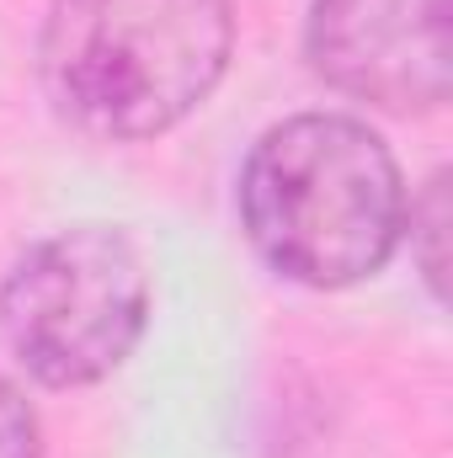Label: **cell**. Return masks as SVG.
Returning a JSON list of instances; mask_svg holds the SVG:
<instances>
[{
	"instance_id": "2",
	"label": "cell",
	"mask_w": 453,
	"mask_h": 458,
	"mask_svg": "<svg viewBox=\"0 0 453 458\" xmlns=\"http://www.w3.org/2000/svg\"><path fill=\"white\" fill-rule=\"evenodd\" d=\"M229 0H54L43 21V86L97 139H155L225 81Z\"/></svg>"
},
{
	"instance_id": "4",
	"label": "cell",
	"mask_w": 453,
	"mask_h": 458,
	"mask_svg": "<svg viewBox=\"0 0 453 458\" xmlns=\"http://www.w3.org/2000/svg\"><path fill=\"white\" fill-rule=\"evenodd\" d=\"M310 64L337 91L427 113L449 97V0H315Z\"/></svg>"
},
{
	"instance_id": "3",
	"label": "cell",
	"mask_w": 453,
	"mask_h": 458,
	"mask_svg": "<svg viewBox=\"0 0 453 458\" xmlns=\"http://www.w3.org/2000/svg\"><path fill=\"white\" fill-rule=\"evenodd\" d=\"M150 320V277L123 229L75 225L38 240L0 288V326L48 389H81L123 368Z\"/></svg>"
},
{
	"instance_id": "5",
	"label": "cell",
	"mask_w": 453,
	"mask_h": 458,
	"mask_svg": "<svg viewBox=\"0 0 453 458\" xmlns=\"http://www.w3.org/2000/svg\"><path fill=\"white\" fill-rule=\"evenodd\" d=\"M0 458H43L38 416L11 378H0Z\"/></svg>"
},
{
	"instance_id": "1",
	"label": "cell",
	"mask_w": 453,
	"mask_h": 458,
	"mask_svg": "<svg viewBox=\"0 0 453 458\" xmlns=\"http://www.w3.org/2000/svg\"><path fill=\"white\" fill-rule=\"evenodd\" d=\"M240 219L261 261L288 283L352 288L395 256L406 234V182L368 123L299 113L251 144Z\"/></svg>"
}]
</instances>
